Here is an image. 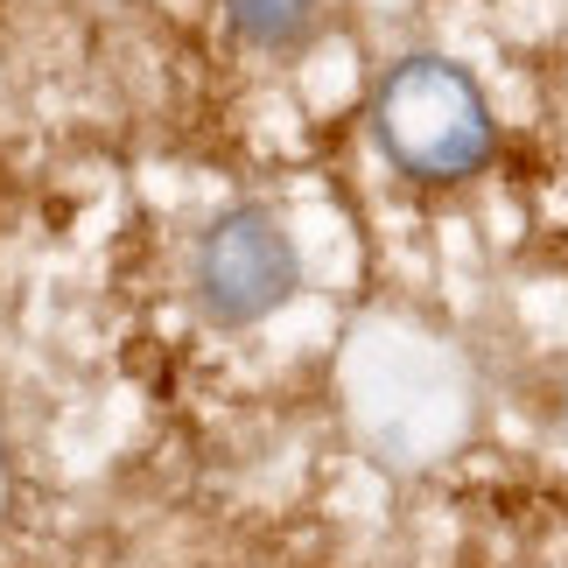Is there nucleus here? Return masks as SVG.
I'll list each match as a JSON object with an SVG mask.
<instances>
[{"label": "nucleus", "mask_w": 568, "mask_h": 568, "mask_svg": "<svg viewBox=\"0 0 568 568\" xmlns=\"http://www.w3.org/2000/svg\"><path fill=\"white\" fill-rule=\"evenodd\" d=\"M373 126L393 169H407L414 183H464L491 162V105L485 92L443 57H407L379 78Z\"/></svg>", "instance_id": "1"}, {"label": "nucleus", "mask_w": 568, "mask_h": 568, "mask_svg": "<svg viewBox=\"0 0 568 568\" xmlns=\"http://www.w3.org/2000/svg\"><path fill=\"white\" fill-rule=\"evenodd\" d=\"M190 281H196L204 316H211V323H232V331H239V323L274 316L281 302L295 295L302 260H295V239L281 232V217L239 204V211H225L204 239H196Z\"/></svg>", "instance_id": "2"}, {"label": "nucleus", "mask_w": 568, "mask_h": 568, "mask_svg": "<svg viewBox=\"0 0 568 568\" xmlns=\"http://www.w3.org/2000/svg\"><path fill=\"white\" fill-rule=\"evenodd\" d=\"M225 14L253 50H295L316 21V0H225Z\"/></svg>", "instance_id": "3"}]
</instances>
